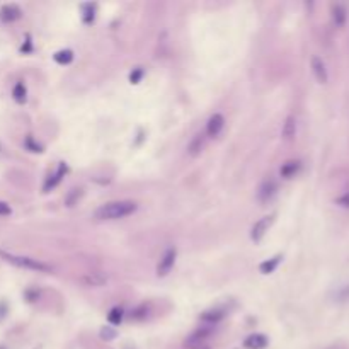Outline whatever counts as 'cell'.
<instances>
[{"label": "cell", "mask_w": 349, "mask_h": 349, "mask_svg": "<svg viewBox=\"0 0 349 349\" xmlns=\"http://www.w3.org/2000/svg\"><path fill=\"white\" fill-rule=\"evenodd\" d=\"M137 208L138 206L135 201H111V203H106L101 208H97L94 216L97 220H120V218L133 215Z\"/></svg>", "instance_id": "6da1fadb"}, {"label": "cell", "mask_w": 349, "mask_h": 349, "mask_svg": "<svg viewBox=\"0 0 349 349\" xmlns=\"http://www.w3.org/2000/svg\"><path fill=\"white\" fill-rule=\"evenodd\" d=\"M0 256L7 261V263L17 266V268H22V269H29V271H39V273H50L51 271V266L43 263V261H38V259H33V257H27V256H15V254H9V252H2L0 251Z\"/></svg>", "instance_id": "7a4b0ae2"}, {"label": "cell", "mask_w": 349, "mask_h": 349, "mask_svg": "<svg viewBox=\"0 0 349 349\" xmlns=\"http://www.w3.org/2000/svg\"><path fill=\"white\" fill-rule=\"evenodd\" d=\"M176 256H177V252H176V249H172V247L167 249V251L164 252L160 263H158V266H157V275L158 276L169 275V271L174 268V263H176Z\"/></svg>", "instance_id": "3957f363"}, {"label": "cell", "mask_w": 349, "mask_h": 349, "mask_svg": "<svg viewBox=\"0 0 349 349\" xmlns=\"http://www.w3.org/2000/svg\"><path fill=\"white\" fill-rule=\"evenodd\" d=\"M211 331L213 329H209V327H201V329H198L196 332H193L191 336L186 339V343H184V346L186 348H189V349H198L200 346H203L205 344V339L208 337L209 334H211Z\"/></svg>", "instance_id": "277c9868"}, {"label": "cell", "mask_w": 349, "mask_h": 349, "mask_svg": "<svg viewBox=\"0 0 349 349\" xmlns=\"http://www.w3.org/2000/svg\"><path fill=\"white\" fill-rule=\"evenodd\" d=\"M273 220H275V215H268V216H263L259 221H256V225L252 227L251 230V239L259 242L261 239L264 237V233L268 232V228L271 227Z\"/></svg>", "instance_id": "5b68a950"}, {"label": "cell", "mask_w": 349, "mask_h": 349, "mask_svg": "<svg viewBox=\"0 0 349 349\" xmlns=\"http://www.w3.org/2000/svg\"><path fill=\"white\" fill-rule=\"evenodd\" d=\"M310 67H312V73H313V77L317 78V82H319V84H327L329 75H327V69H325V63L322 58L312 57Z\"/></svg>", "instance_id": "8992f818"}, {"label": "cell", "mask_w": 349, "mask_h": 349, "mask_svg": "<svg viewBox=\"0 0 349 349\" xmlns=\"http://www.w3.org/2000/svg\"><path fill=\"white\" fill-rule=\"evenodd\" d=\"M225 126V118L221 116L220 113H215L211 118L208 120V125H206V135L211 138H215L220 135V132L223 130Z\"/></svg>", "instance_id": "52a82bcc"}, {"label": "cell", "mask_w": 349, "mask_h": 349, "mask_svg": "<svg viewBox=\"0 0 349 349\" xmlns=\"http://www.w3.org/2000/svg\"><path fill=\"white\" fill-rule=\"evenodd\" d=\"M106 281H108V278L102 275V273H87V275L80 278V283L87 288L102 286V284H106Z\"/></svg>", "instance_id": "ba28073f"}, {"label": "cell", "mask_w": 349, "mask_h": 349, "mask_svg": "<svg viewBox=\"0 0 349 349\" xmlns=\"http://www.w3.org/2000/svg\"><path fill=\"white\" fill-rule=\"evenodd\" d=\"M21 9H19L15 3H7L0 9V21L3 22H14L21 17Z\"/></svg>", "instance_id": "9c48e42d"}, {"label": "cell", "mask_w": 349, "mask_h": 349, "mask_svg": "<svg viewBox=\"0 0 349 349\" xmlns=\"http://www.w3.org/2000/svg\"><path fill=\"white\" fill-rule=\"evenodd\" d=\"M205 143H206V135L205 133H198L193 137V140L189 141L188 145V153L191 157H196L201 153V150L205 148Z\"/></svg>", "instance_id": "30bf717a"}, {"label": "cell", "mask_w": 349, "mask_h": 349, "mask_svg": "<svg viewBox=\"0 0 349 349\" xmlns=\"http://www.w3.org/2000/svg\"><path fill=\"white\" fill-rule=\"evenodd\" d=\"M276 189H278V186H276L275 181H273V179H266L263 184H261L259 191H257V198H259L261 201H268L269 198L275 196Z\"/></svg>", "instance_id": "8fae6325"}, {"label": "cell", "mask_w": 349, "mask_h": 349, "mask_svg": "<svg viewBox=\"0 0 349 349\" xmlns=\"http://www.w3.org/2000/svg\"><path fill=\"white\" fill-rule=\"evenodd\" d=\"M268 337L263 334H252L244 341V348L247 349H264L268 346Z\"/></svg>", "instance_id": "7c38bea8"}, {"label": "cell", "mask_w": 349, "mask_h": 349, "mask_svg": "<svg viewBox=\"0 0 349 349\" xmlns=\"http://www.w3.org/2000/svg\"><path fill=\"white\" fill-rule=\"evenodd\" d=\"M346 19H348V10L344 5H341V3H336V5H332V21H334V24L337 27H343L346 24Z\"/></svg>", "instance_id": "4fadbf2b"}, {"label": "cell", "mask_w": 349, "mask_h": 349, "mask_svg": "<svg viewBox=\"0 0 349 349\" xmlns=\"http://www.w3.org/2000/svg\"><path fill=\"white\" fill-rule=\"evenodd\" d=\"M300 169H301L300 160H288V162H284V164L281 165L279 174H281V177H284V179H289V177L295 176Z\"/></svg>", "instance_id": "5bb4252c"}, {"label": "cell", "mask_w": 349, "mask_h": 349, "mask_svg": "<svg viewBox=\"0 0 349 349\" xmlns=\"http://www.w3.org/2000/svg\"><path fill=\"white\" fill-rule=\"evenodd\" d=\"M65 172H67V165H65V164H60V167H58L57 172H55L53 176H50V179L46 181L45 188H43V189H45V193H48L50 189H53L55 186H57L58 182L62 181V177L65 176Z\"/></svg>", "instance_id": "9a60e30c"}, {"label": "cell", "mask_w": 349, "mask_h": 349, "mask_svg": "<svg viewBox=\"0 0 349 349\" xmlns=\"http://www.w3.org/2000/svg\"><path fill=\"white\" fill-rule=\"evenodd\" d=\"M281 135H283L284 140H293V137L296 135V121L293 116H288L286 121L283 125V130H281Z\"/></svg>", "instance_id": "2e32d148"}, {"label": "cell", "mask_w": 349, "mask_h": 349, "mask_svg": "<svg viewBox=\"0 0 349 349\" xmlns=\"http://www.w3.org/2000/svg\"><path fill=\"white\" fill-rule=\"evenodd\" d=\"M281 259H283L281 256H275L273 259L264 261V263L259 266L261 273H263V275H269V273H273V271H275V269L278 268V264L281 263Z\"/></svg>", "instance_id": "e0dca14e"}, {"label": "cell", "mask_w": 349, "mask_h": 349, "mask_svg": "<svg viewBox=\"0 0 349 349\" xmlns=\"http://www.w3.org/2000/svg\"><path fill=\"white\" fill-rule=\"evenodd\" d=\"M223 315L225 313L221 310H208L201 315V320H203V322H208V324H216L218 320L223 319Z\"/></svg>", "instance_id": "ac0fdd59"}, {"label": "cell", "mask_w": 349, "mask_h": 349, "mask_svg": "<svg viewBox=\"0 0 349 349\" xmlns=\"http://www.w3.org/2000/svg\"><path fill=\"white\" fill-rule=\"evenodd\" d=\"M12 96L15 101L19 102V104H22V102H26V87L22 82H19V84H15L14 90H12Z\"/></svg>", "instance_id": "d6986e66"}, {"label": "cell", "mask_w": 349, "mask_h": 349, "mask_svg": "<svg viewBox=\"0 0 349 349\" xmlns=\"http://www.w3.org/2000/svg\"><path fill=\"white\" fill-rule=\"evenodd\" d=\"M73 58V53L70 50H62L58 51V53H55V62L57 63H62V65H65V63H70Z\"/></svg>", "instance_id": "ffe728a7"}, {"label": "cell", "mask_w": 349, "mask_h": 349, "mask_svg": "<svg viewBox=\"0 0 349 349\" xmlns=\"http://www.w3.org/2000/svg\"><path fill=\"white\" fill-rule=\"evenodd\" d=\"M148 310H150V305L141 303L140 307H137V308H135V310L132 312V319H135V320L145 319V317L148 315Z\"/></svg>", "instance_id": "44dd1931"}, {"label": "cell", "mask_w": 349, "mask_h": 349, "mask_svg": "<svg viewBox=\"0 0 349 349\" xmlns=\"http://www.w3.org/2000/svg\"><path fill=\"white\" fill-rule=\"evenodd\" d=\"M82 10H84V22L89 24V22L94 21V12H96V5L94 3H84L82 5Z\"/></svg>", "instance_id": "7402d4cb"}, {"label": "cell", "mask_w": 349, "mask_h": 349, "mask_svg": "<svg viewBox=\"0 0 349 349\" xmlns=\"http://www.w3.org/2000/svg\"><path fill=\"white\" fill-rule=\"evenodd\" d=\"M80 196H82V189H77V188L72 189V191L67 194V198H65L67 206H73L78 201V198H80Z\"/></svg>", "instance_id": "603a6c76"}, {"label": "cell", "mask_w": 349, "mask_h": 349, "mask_svg": "<svg viewBox=\"0 0 349 349\" xmlns=\"http://www.w3.org/2000/svg\"><path fill=\"white\" fill-rule=\"evenodd\" d=\"M121 319H123V310L121 308H113V310L109 312V315H108V320L111 324H114V325H118L121 322Z\"/></svg>", "instance_id": "cb8c5ba5"}, {"label": "cell", "mask_w": 349, "mask_h": 349, "mask_svg": "<svg viewBox=\"0 0 349 349\" xmlns=\"http://www.w3.org/2000/svg\"><path fill=\"white\" fill-rule=\"evenodd\" d=\"M336 203L339 206H343V208H349V193L343 194V196H339L336 200Z\"/></svg>", "instance_id": "d4e9b609"}, {"label": "cell", "mask_w": 349, "mask_h": 349, "mask_svg": "<svg viewBox=\"0 0 349 349\" xmlns=\"http://www.w3.org/2000/svg\"><path fill=\"white\" fill-rule=\"evenodd\" d=\"M114 336H116V332L109 331V329H102V331H101V337H102V339H106V341H111Z\"/></svg>", "instance_id": "484cf974"}, {"label": "cell", "mask_w": 349, "mask_h": 349, "mask_svg": "<svg viewBox=\"0 0 349 349\" xmlns=\"http://www.w3.org/2000/svg\"><path fill=\"white\" fill-rule=\"evenodd\" d=\"M3 215H10V206L7 203H3V201H0V216Z\"/></svg>", "instance_id": "4316f807"}, {"label": "cell", "mask_w": 349, "mask_h": 349, "mask_svg": "<svg viewBox=\"0 0 349 349\" xmlns=\"http://www.w3.org/2000/svg\"><path fill=\"white\" fill-rule=\"evenodd\" d=\"M341 301H348L349 300V286H346L344 289H341L339 291V296H337Z\"/></svg>", "instance_id": "83f0119b"}, {"label": "cell", "mask_w": 349, "mask_h": 349, "mask_svg": "<svg viewBox=\"0 0 349 349\" xmlns=\"http://www.w3.org/2000/svg\"><path fill=\"white\" fill-rule=\"evenodd\" d=\"M141 73H143V72H141L140 69L135 70V73H132V77H130V80H132L133 84H138V80H140V78H141Z\"/></svg>", "instance_id": "f1b7e54d"}, {"label": "cell", "mask_w": 349, "mask_h": 349, "mask_svg": "<svg viewBox=\"0 0 349 349\" xmlns=\"http://www.w3.org/2000/svg\"><path fill=\"white\" fill-rule=\"evenodd\" d=\"M26 145L31 146V148H33V152H41V146H39V145H34V143H33V138H27Z\"/></svg>", "instance_id": "f546056e"}, {"label": "cell", "mask_w": 349, "mask_h": 349, "mask_svg": "<svg viewBox=\"0 0 349 349\" xmlns=\"http://www.w3.org/2000/svg\"><path fill=\"white\" fill-rule=\"evenodd\" d=\"M5 312H7V307L3 303H0V319H3V317H5Z\"/></svg>", "instance_id": "4dcf8cb0"}, {"label": "cell", "mask_w": 349, "mask_h": 349, "mask_svg": "<svg viewBox=\"0 0 349 349\" xmlns=\"http://www.w3.org/2000/svg\"><path fill=\"white\" fill-rule=\"evenodd\" d=\"M198 349H209L208 346H206V344H203V346H200V348H198Z\"/></svg>", "instance_id": "1f68e13d"}, {"label": "cell", "mask_w": 349, "mask_h": 349, "mask_svg": "<svg viewBox=\"0 0 349 349\" xmlns=\"http://www.w3.org/2000/svg\"><path fill=\"white\" fill-rule=\"evenodd\" d=\"M331 349H346V348H343V346H334V348H331Z\"/></svg>", "instance_id": "d6a6232c"}]
</instances>
